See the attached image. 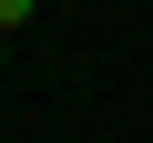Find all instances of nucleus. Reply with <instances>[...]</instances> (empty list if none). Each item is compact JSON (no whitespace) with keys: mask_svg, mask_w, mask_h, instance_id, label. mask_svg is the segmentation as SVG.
Instances as JSON below:
<instances>
[{"mask_svg":"<svg viewBox=\"0 0 153 143\" xmlns=\"http://www.w3.org/2000/svg\"><path fill=\"white\" fill-rule=\"evenodd\" d=\"M21 21H31V0H0V31H21Z\"/></svg>","mask_w":153,"mask_h":143,"instance_id":"nucleus-1","label":"nucleus"}]
</instances>
